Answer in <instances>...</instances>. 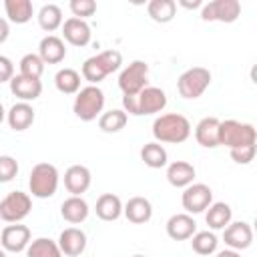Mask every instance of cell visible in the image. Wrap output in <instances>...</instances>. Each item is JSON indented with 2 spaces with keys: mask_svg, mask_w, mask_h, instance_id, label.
I'll use <instances>...</instances> for the list:
<instances>
[{
  "mask_svg": "<svg viewBox=\"0 0 257 257\" xmlns=\"http://www.w3.org/2000/svg\"><path fill=\"white\" fill-rule=\"evenodd\" d=\"M153 137L157 143H185L191 137V122L177 112L161 114L153 122Z\"/></svg>",
  "mask_w": 257,
  "mask_h": 257,
  "instance_id": "obj_1",
  "label": "cell"
},
{
  "mask_svg": "<svg viewBox=\"0 0 257 257\" xmlns=\"http://www.w3.org/2000/svg\"><path fill=\"white\" fill-rule=\"evenodd\" d=\"M122 106L124 112H131L135 116L155 114L167 106V94L157 86H145L135 96H122Z\"/></svg>",
  "mask_w": 257,
  "mask_h": 257,
  "instance_id": "obj_2",
  "label": "cell"
},
{
  "mask_svg": "<svg viewBox=\"0 0 257 257\" xmlns=\"http://www.w3.org/2000/svg\"><path fill=\"white\" fill-rule=\"evenodd\" d=\"M120 64H122V56H120L118 50H104V52L84 60L82 76H84V80H88L90 84L96 86V82H100L104 76H108L110 72L118 70Z\"/></svg>",
  "mask_w": 257,
  "mask_h": 257,
  "instance_id": "obj_3",
  "label": "cell"
},
{
  "mask_svg": "<svg viewBox=\"0 0 257 257\" xmlns=\"http://www.w3.org/2000/svg\"><path fill=\"white\" fill-rule=\"evenodd\" d=\"M102 106H104V92L98 86L90 84L76 92L72 110L80 120L88 122V120H94L102 112Z\"/></svg>",
  "mask_w": 257,
  "mask_h": 257,
  "instance_id": "obj_4",
  "label": "cell"
},
{
  "mask_svg": "<svg viewBox=\"0 0 257 257\" xmlns=\"http://www.w3.org/2000/svg\"><path fill=\"white\" fill-rule=\"evenodd\" d=\"M255 139H257L255 126L249 122H239V120L219 122V145H225L227 149L255 145Z\"/></svg>",
  "mask_w": 257,
  "mask_h": 257,
  "instance_id": "obj_5",
  "label": "cell"
},
{
  "mask_svg": "<svg viewBox=\"0 0 257 257\" xmlns=\"http://www.w3.org/2000/svg\"><path fill=\"white\" fill-rule=\"evenodd\" d=\"M28 187H30V193L38 199L52 197L58 189V171H56V167L50 165V163L34 165V169L30 171Z\"/></svg>",
  "mask_w": 257,
  "mask_h": 257,
  "instance_id": "obj_6",
  "label": "cell"
},
{
  "mask_svg": "<svg viewBox=\"0 0 257 257\" xmlns=\"http://www.w3.org/2000/svg\"><path fill=\"white\" fill-rule=\"evenodd\" d=\"M209 84H211V72L203 66H193L179 76L177 90L183 98H199Z\"/></svg>",
  "mask_w": 257,
  "mask_h": 257,
  "instance_id": "obj_7",
  "label": "cell"
},
{
  "mask_svg": "<svg viewBox=\"0 0 257 257\" xmlns=\"http://www.w3.org/2000/svg\"><path fill=\"white\" fill-rule=\"evenodd\" d=\"M149 66L143 60H133L120 74H118V88L124 96H135L147 86Z\"/></svg>",
  "mask_w": 257,
  "mask_h": 257,
  "instance_id": "obj_8",
  "label": "cell"
},
{
  "mask_svg": "<svg viewBox=\"0 0 257 257\" xmlns=\"http://www.w3.org/2000/svg\"><path fill=\"white\" fill-rule=\"evenodd\" d=\"M32 209V201L22 191H12L0 201V219L6 223H20Z\"/></svg>",
  "mask_w": 257,
  "mask_h": 257,
  "instance_id": "obj_9",
  "label": "cell"
},
{
  "mask_svg": "<svg viewBox=\"0 0 257 257\" xmlns=\"http://www.w3.org/2000/svg\"><path fill=\"white\" fill-rule=\"evenodd\" d=\"M241 14V4L237 0H213L203 6L201 18L205 22H235Z\"/></svg>",
  "mask_w": 257,
  "mask_h": 257,
  "instance_id": "obj_10",
  "label": "cell"
},
{
  "mask_svg": "<svg viewBox=\"0 0 257 257\" xmlns=\"http://www.w3.org/2000/svg\"><path fill=\"white\" fill-rule=\"evenodd\" d=\"M181 203L187 213H203L213 203V191L205 183H191L185 187Z\"/></svg>",
  "mask_w": 257,
  "mask_h": 257,
  "instance_id": "obj_11",
  "label": "cell"
},
{
  "mask_svg": "<svg viewBox=\"0 0 257 257\" xmlns=\"http://www.w3.org/2000/svg\"><path fill=\"white\" fill-rule=\"evenodd\" d=\"M0 243H2L4 251L20 253L30 245V229L26 225H20V223L8 225L0 233Z\"/></svg>",
  "mask_w": 257,
  "mask_h": 257,
  "instance_id": "obj_12",
  "label": "cell"
},
{
  "mask_svg": "<svg viewBox=\"0 0 257 257\" xmlns=\"http://www.w3.org/2000/svg\"><path fill=\"white\" fill-rule=\"evenodd\" d=\"M223 239H225V245H229L233 251H241V249H247L253 243V229L245 221L229 223L225 227Z\"/></svg>",
  "mask_w": 257,
  "mask_h": 257,
  "instance_id": "obj_13",
  "label": "cell"
},
{
  "mask_svg": "<svg viewBox=\"0 0 257 257\" xmlns=\"http://www.w3.org/2000/svg\"><path fill=\"white\" fill-rule=\"evenodd\" d=\"M90 171L84 165H72L64 173V187L72 197H80L90 187Z\"/></svg>",
  "mask_w": 257,
  "mask_h": 257,
  "instance_id": "obj_14",
  "label": "cell"
},
{
  "mask_svg": "<svg viewBox=\"0 0 257 257\" xmlns=\"http://www.w3.org/2000/svg\"><path fill=\"white\" fill-rule=\"evenodd\" d=\"M10 90L20 98V102H28L40 96L42 92V82L38 78H30L24 74H16L10 78Z\"/></svg>",
  "mask_w": 257,
  "mask_h": 257,
  "instance_id": "obj_15",
  "label": "cell"
},
{
  "mask_svg": "<svg viewBox=\"0 0 257 257\" xmlns=\"http://www.w3.org/2000/svg\"><path fill=\"white\" fill-rule=\"evenodd\" d=\"M195 231H197V223L187 213H177L167 221V235L175 241L191 239L195 235Z\"/></svg>",
  "mask_w": 257,
  "mask_h": 257,
  "instance_id": "obj_16",
  "label": "cell"
},
{
  "mask_svg": "<svg viewBox=\"0 0 257 257\" xmlns=\"http://www.w3.org/2000/svg\"><path fill=\"white\" fill-rule=\"evenodd\" d=\"M58 249L68 257H78L86 249V235L76 227H68L58 237Z\"/></svg>",
  "mask_w": 257,
  "mask_h": 257,
  "instance_id": "obj_17",
  "label": "cell"
},
{
  "mask_svg": "<svg viewBox=\"0 0 257 257\" xmlns=\"http://www.w3.org/2000/svg\"><path fill=\"white\" fill-rule=\"evenodd\" d=\"M62 34H64V40L72 46H86L90 42V26L80 20V18H68L64 20L62 24Z\"/></svg>",
  "mask_w": 257,
  "mask_h": 257,
  "instance_id": "obj_18",
  "label": "cell"
},
{
  "mask_svg": "<svg viewBox=\"0 0 257 257\" xmlns=\"http://www.w3.org/2000/svg\"><path fill=\"white\" fill-rule=\"evenodd\" d=\"M38 56L42 58L44 64H58L64 60L66 56V46L62 42V38L54 36V34H48L40 40L38 44Z\"/></svg>",
  "mask_w": 257,
  "mask_h": 257,
  "instance_id": "obj_19",
  "label": "cell"
},
{
  "mask_svg": "<svg viewBox=\"0 0 257 257\" xmlns=\"http://www.w3.org/2000/svg\"><path fill=\"white\" fill-rule=\"evenodd\" d=\"M219 118L215 116H205L203 120H199V124L195 126V139L201 147L205 149H215L219 147Z\"/></svg>",
  "mask_w": 257,
  "mask_h": 257,
  "instance_id": "obj_20",
  "label": "cell"
},
{
  "mask_svg": "<svg viewBox=\"0 0 257 257\" xmlns=\"http://www.w3.org/2000/svg\"><path fill=\"white\" fill-rule=\"evenodd\" d=\"M122 213L126 215V219L135 225H141V223H147L151 221L153 217V205L149 199L145 197H133L128 199V203L122 207Z\"/></svg>",
  "mask_w": 257,
  "mask_h": 257,
  "instance_id": "obj_21",
  "label": "cell"
},
{
  "mask_svg": "<svg viewBox=\"0 0 257 257\" xmlns=\"http://www.w3.org/2000/svg\"><path fill=\"white\" fill-rule=\"evenodd\" d=\"M195 179V167L187 161H175L167 169V181L173 187H189Z\"/></svg>",
  "mask_w": 257,
  "mask_h": 257,
  "instance_id": "obj_22",
  "label": "cell"
},
{
  "mask_svg": "<svg viewBox=\"0 0 257 257\" xmlns=\"http://www.w3.org/2000/svg\"><path fill=\"white\" fill-rule=\"evenodd\" d=\"M10 128L14 131H26L34 122V108L28 102H16L6 114Z\"/></svg>",
  "mask_w": 257,
  "mask_h": 257,
  "instance_id": "obj_23",
  "label": "cell"
},
{
  "mask_svg": "<svg viewBox=\"0 0 257 257\" xmlns=\"http://www.w3.org/2000/svg\"><path fill=\"white\" fill-rule=\"evenodd\" d=\"M60 215L64 221L76 225V223H82L86 217H88V205L82 197H68L62 205H60Z\"/></svg>",
  "mask_w": 257,
  "mask_h": 257,
  "instance_id": "obj_24",
  "label": "cell"
},
{
  "mask_svg": "<svg viewBox=\"0 0 257 257\" xmlns=\"http://www.w3.org/2000/svg\"><path fill=\"white\" fill-rule=\"evenodd\" d=\"M94 209H96L98 219H102V221H116L120 217V213H122V203H120V199L116 195L104 193V195L98 197Z\"/></svg>",
  "mask_w": 257,
  "mask_h": 257,
  "instance_id": "obj_25",
  "label": "cell"
},
{
  "mask_svg": "<svg viewBox=\"0 0 257 257\" xmlns=\"http://www.w3.org/2000/svg\"><path fill=\"white\" fill-rule=\"evenodd\" d=\"M231 217H233V211L227 203H211L207 207L205 221L211 229H225L231 223Z\"/></svg>",
  "mask_w": 257,
  "mask_h": 257,
  "instance_id": "obj_26",
  "label": "cell"
},
{
  "mask_svg": "<svg viewBox=\"0 0 257 257\" xmlns=\"http://www.w3.org/2000/svg\"><path fill=\"white\" fill-rule=\"evenodd\" d=\"M4 10H6V16L10 18V22H16V24H26L34 12L30 0H6Z\"/></svg>",
  "mask_w": 257,
  "mask_h": 257,
  "instance_id": "obj_27",
  "label": "cell"
},
{
  "mask_svg": "<svg viewBox=\"0 0 257 257\" xmlns=\"http://www.w3.org/2000/svg\"><path fill=\"white\" fill-rule=\"evenodd\" d=\"M147 12L155 22L165 24V22H171L175 18L177 4L173 0H151L147 6Z\"/></svg>",
  "mask_w": 257,
  "mask_h": 257,
  "instance_id": "obj_28",
  "label": "cell"
},
{
  "mask_svg": "<svg viewBox=\"0 0 257 257\" xmlns=\"http://www.w3.org/2000/svg\"><path fill=\"white\" fill-rule=\"evenodd\" d=\"M54 84L62 94H76L80 90V74L74 68H62L56 72Z\"/></svg>",
  "mask_w": 257,
  "mask_h": 257,
  "instance_id": "obj_29",
  "label": "cell"
},
{
  "mask_svg": "<svg viewBox=\"0 0 257 257\" xmlns=\"http://www.w3.org/2000/svg\"><path fill=\"white\" fill-rule=\"evenodd\" d=\"M60 255L62 253L58 249V243L46 237H38L30 241V245L26 247V257H60Z\"/></svg>",
  "mask_w": 257,
  "mask_h": 257,
  "instance_id": "obj_30",
  "label": "cell"
},
{
  "mask_svg": "<svg viewBox=\"0 0 257 257\" xmlns=\"http://www.w3.org/2000/svg\"><path fill=\"white\" fill-rule=\"evenodd\" d=\"M38 24L46 32H54L58 26H62V10L56 4H44L38 12Z\"/></svg>",
  "mask_w": 257,
  "mask_h": 257,
  "instance_id": "obj_31",
  "label": "cell"
},
{
  "mask_svg": "<svg viewBox=\"0 0 257 257\" xmlns=\"http://www.w3.org/2000/svg\"><path fill=\"white\" fill-rule=\"evenodd\" d=\"M141 159L145 161L147 167L151 169H161L167 165V151L163 145L159 143H147L143 149H141Z\"/></svg>",
  "mask_w": 257,
  "mask_h": 257,
  "instance_id": "obj_32",
  "label": "cell"
},
{
  "mask_svg": "<svg viewBox=\"0 0 257 257\" xmlns=\"http://www.w3.org/2000/svg\"><path fill=\"white\" fill-rule=\"evenodd\" d=\"M126 124V112L120 108H112L108 112H102L98 118V126L104 133H118Z\"/></svg>",
  "mask_w": 257,
  "mask_h": 257,
  "instance_id": "obj_33",
  "label": "cell"
},
{
  "mask_svg": "<svg viewBox=\"0 0 257 257\" xmlns=\"http://www.w3.org/2000/svg\"><path fill=\"white\" fill-rule=\"evenodd\" d=\"M193 241H191V245H193V251L197 253V255H211V253H215L217 251V237L213 235V233H209V231H199V233H195L193 237H191Z\"/></svg>",
  "mask_w": 257,
  "mask_h": 257,
  "instance_id": "obj_34",
  "label": "cell"
},
{
  "mask_svg": "<svg viewBox=\"0 0 257 257\" xmlns=\"http://www.w3.org/2000/svg\"><path fill=\"white\" fill-rule=\"evenodd\" d=\"M18 66H20V74L30 76V78H38V80H40V76L44 72V62H42V58L38 54H24L20 58Z\"/></svg>",
  "mask_w": 257,
  "mask_h": 257,
  "instance_id": "obj_35",
  "label": "cell"
},
{
  "mask_svg": "<svg viewBox=\"0 0 257 257\" xmlns=\"http://www.w3.org/2000/svg\"><path fill=\"white\" fill-rule=\"evenodd\" d=\"M18 173V163L10 155H0V183H8L16 177Z\"/></svg>",
  "mask_w": 257,
  "mask_h": 257,
  "instance_id": "obj_36",
  "label": "cell"
},
{
  "mask_svg": "<svg viewBox=\"0 0 257 257\" xmlns=\"http://www.w3.org/2000/svg\"><path fill=\"white\" fill-rule=\"evenodd\" d=\"M70 10H72L74 18L84 20V18H88V16H92L96 12V2L94 0H72L70 2Z\"/></svg>",
  "mask_w": 257,
  "mask_h": 257,
  "instance_id": "obj_37",
  "label": "cell"
},
{
  "mask_svg": "<svg viewBox=\"0 0 257 257\" xmlns=\"http://www.w3.org/2000/svg\"><path fill=\"white\" fill-rule=\"evenodd\" d=\"M231 159L237 165H249L255 157V145H247V147H237V149H229Z\"/></svg>",
  "mask_w": 257,
  "mask_h": 257,
  "instance_id": "obj_38",
  "label": "cell"
},
{
  "mask_svg": "<svg viewBox=\"0 0 257 257\" xmlns=\"http://www.w3.org/2000/svg\"><path fill=\"white\" fill-rule=\"evenodd\" d=\"M14 76V64L8 56H2L0 54V82H6Z\"/></svg>",
  "mask_w": 257,
  "mask_h": 257,
  "instance_id": "obj_39",
  "label": "cell"
},
{
  "mask_svg": "<svg viewBox=\"0 0 257 257\" xmlns=\"http://www.w3.org/2000/svg\"><path fill=\"white\" fill-rule=\"evenodd\" d=\"M8 34H10V26H8V22H6L4 18H0V44L6 42Z\"/></svg>",
  "mask_w": 257,
  "mask_h": 257,
  "instance_id": "obj_40",
  "label": "cell"
},
{
  "mask_svg": "<svg viewBox=\"0 0 257 257\" xmlns=\"http://www.w3.org/2000/svg\"><path fill=\"white\" fill-rule=\"evenodd\" d=\"M217 257H241L237 251H233V249H227V251H221V253H217Z\"/></svg>",
  "mask_w": 257,
  "mask_h": 257,
  "instance_id": "obj_41",
  "label": "cell"
},
{
  "mask_svg": "<svg viewBox=\"0 0 257 257\" xmlns=\"http://www.w3.org/2000/svg\"><path fill=\"white\" fill-rule=\"evenodd\" d=\"M181 6H185V8H197V6H201V2L199 0H195V2H181Z\"/></svg>",
  "mask_w": 257,
  "mask_h": 257,
  "instance_id": "obj_42",
  "label": "cell"
},
{
  "mask_svg": "<svg viewBox=\"0 0 257 257\" xmlns=\"http://www.w3.org/2000/svg\"><path fill=\"white\" fill-rule=\"evenodd\" d=\"M4 120V106H2V102H0V122Z\"/></svg>",
  "mask_w": 257,
  "mask_h": 257,
  "instance_id": "obj_43",
  "label": "cell"
},
{
  "mask_svg": "<svg viewBox=\"0 0 257 257\" xmlns=\"http://www.w3.org/2000/svg\"><path fill=\"white\" fill-rule=\"evenodd\" d=\"M0 257H6V253H4V251H2V249H0Z\"/></svg>",
  "mask_w": 257,
  "mask_h": 257,
  "instance_id": "obj_44",
  "label": "cell"
},
{
  "mask_svg": "<svg viewBox=\"0 0 257 257\" xmlns=\"http://www.w3.org/2000/svg\"><path fill=\"white\" fill-rule=\"evenodd\" d=\"M135 257H143V255H135Z\"/></svg>",
  "mask_w": 257,
  "mask_h": 257,
  "instance_id": "obj_45",
  "label": "cell"
}]
</instances>
